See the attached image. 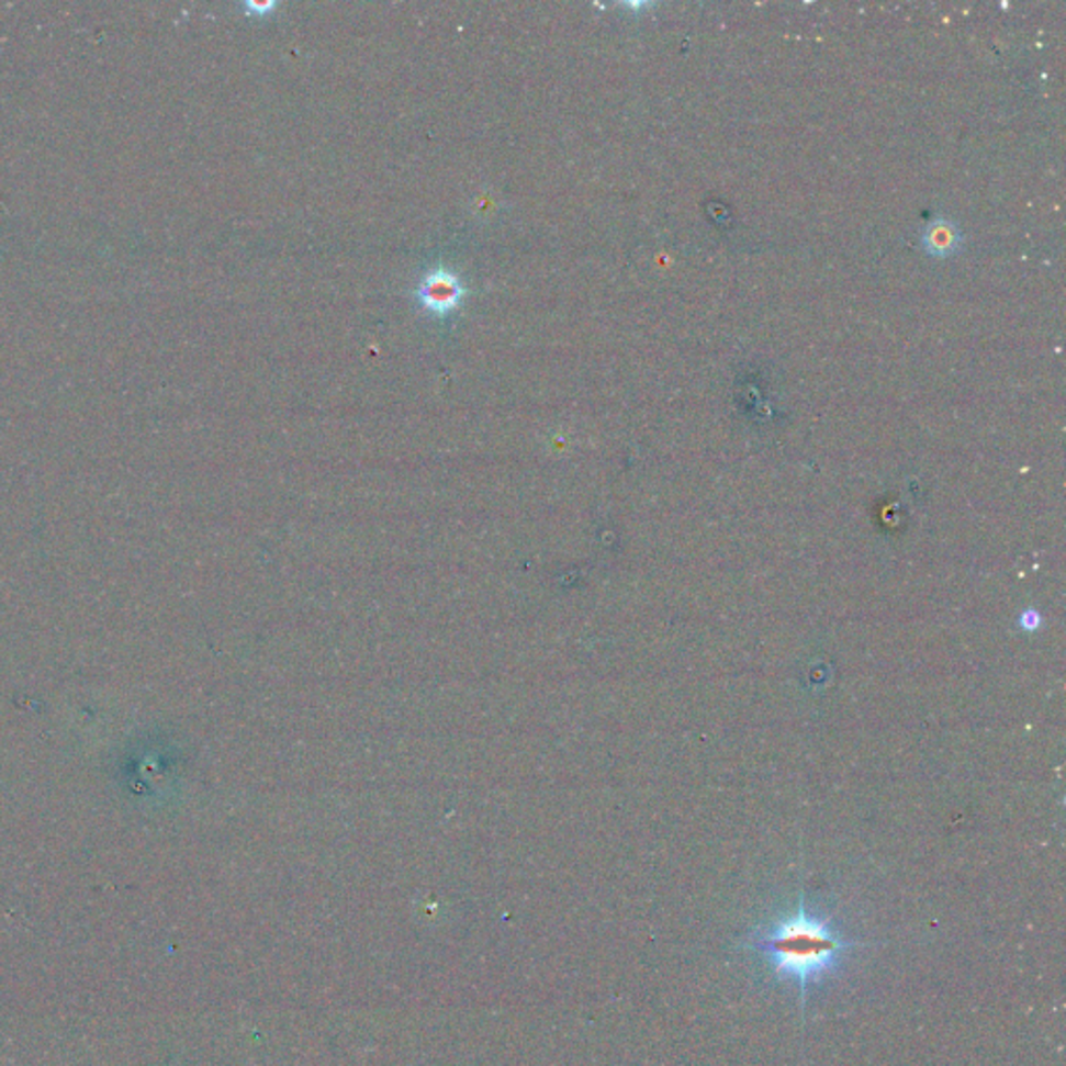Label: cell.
<instances>
[{"label": "cell", "mask_w": 1066, "mask_h": 1066, "mask_svg": "<svg viewBox=\"0 0 1066 1066\" xmlns=\"http://www.w3.org/2000/svg\"><path fill=\"white\" fill-rule=\"evenodd\" d=\"M856 942L844 938L829 917L812 914L805 902L794 912L748 933L744 947L763 958L777 981L798 987L803 1012L808 987L831 977Z\"/></svg>", "instance_id": "1"}, {"label": "cell", "mask_w": 1066, "mask_h": 1066, "mask_svg": "<svg viewBox=\"0 0 1066 1066\" xmlns=\"http://www.w3.org/2000/svg\"><path fill=\"white\" fill-rule=\"evenodd\" d=\"M464 294L467 288L461 278L446 267H436L434 271H429L417 288V299L434 315H448L450 311H455L463 301Z\"/></svg>", "instance_id": "2"}, {"label": "cell", "mask_w": 1066, "mask_h": 1066, "mask_svg": "<svg viewBox=\"0 0 1066 1066\" xmlns=\"http://www.w3.org/2000/svg\"><path fill=\"white\" fill-rule=\"evenodd\" d=\"M273 7H276V2H255V0L246 2V9H248V11H255V13H259V15L267 13V11H271Z\"/></svg>", "instance_id": "4"}, {"label": "cell", "mask_w": 1066, "mask_h": 1066, "mask_svg": "<svg viewBox=\"0 0 1066 1066\" xmlns=\"http://www.w3.org/2000/svg\"><path fill=\"white\" fill-rule=\"evenodd\" d=\"M923 246L935 257H946L961 246V232L952 222L935 220L927 225Z\"/></svg>", "instance_id": "3"}]
</instances>
